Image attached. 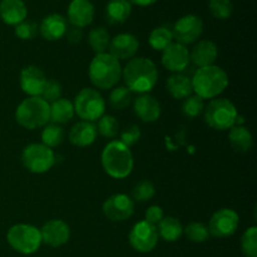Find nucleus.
I'll list each match as a JSON object with an SVG mask.
<instances>
[{"label":"nucleus","mask_w":257,"mask_h":257,"mask_svg":"<svg viewBox=\"0 0 257 257\" xmlns=\"http://www.w3.org/2000/svg\"><path fill=\"white\" fill-rule=\"evenodd\" d=\"M123 79L131 92L148 94L158 80V70L148 58H133L122 69Z\"/></svg>","instance_id":"1"},{"label":"nucleus","mask_w":257,"mask_h":257,"mask_svg":"<svg viewBox=\"0 0 257 257\" xmlns=\"http://www.w3.org/2000/svg\"><path fill=\"white\" fill-rule=\"evenodd\" d=\"M90 82L98 89H112L122 77V67L117 58L109 53L95 54L88 69Z\"/></svg>","instance_id":"2"},{"label":"nucleus","mask_w":257,"mask_h":257,"mask_svg":"<svg viewBox=\"0 0 257 257\" xmlns=\"http://www.w3.org/2000/svg\"><path fill=\"white\" fill-rule=\"evenodd\" d=\"M191 80L193 92L202 99H213L228 85L227 73L217 65L198 68Z\"/></svg>","instance_id":"3"},{"label":"nucleus","mask_w":257,"mask_h":257,"mask_svg":"<svg viewBox=\"0 0 257 257\" xmlns=\"http://www.w3.org/2000/svg\"><path fill=\"white\" fill-rule=\"evenodd\" d=\"M102 166L105 173L115 180L128 177L133 170V156L120 141H112L102 152Z\"/></svg>","instance_id":"4"},{"label":"nucleus","mask_w":257,"mask_h":257,"mask_svg":"<svg viewBox=\"0 0 257 257\" xmlns=\"http://www.w3.org/2000/svg\"><path fill=\"white\" fill-rule=\"evenodd\" d=\"M15 119L27 130L44 127L49 122V104L42 97L27 98L18 105Z\"/></svg>","instance_id":"5"},{"label":"nucleus","mask_w":257,"mask_h":257,"mask_svg":"<svg viewBox=\"0 0 257 257\" xmlns=\"http://www.w3.org/2000/svg\"><path fill=\"white\" fill-rule=\"evenodd\" d=\"M7 241L13 250L23 255L37 252L43 243L39 228L27 223L12 226L7 233Z\"/></svg>","instance_id":"6"},{"label":"nucleus","mask_w":257,"mask_h":257,"mask_svg":"<svg viewBox=\"0 0 257 257\" xmlns=\"http://www.w3.org/2000/svg\"><path fill=\"white\" fill-rule=\"evenodd\" d=\"M237 118L236 105L226 98L212 99L205 109V122L213 130H230L236 125Z\"/></svg>","instance_id":"7"},{"label":"nucleus","mask_w":257,"mask_h":257,"mask_svg":"<svg viewBox=\"0 0 257 257\" xmlns=\"http://www.w3.org/2000/svg\"><path fill=\"white\" fill-rule=\"evenodd\" d=\"M74 112L87 122H94L104 115L105 102L100 93L93 88H83L75 97Z\"/></svg>","instance_id":"8"},{"label":"nucleus","mask_w":257,"mask_h":257,"mask_svg":"<svg viewBox=\"0 0 257 257\" xmlns=\"http://www.w3.org/2000/svg\"><path fill=\"white\" fill-rule=\"evenodd\" d=\"M22 163L29 172L40 175L55 165V155L52 148L42 143H32L23 150Z\"/></svg>","instance_id":"9"},{"label":"nucleus","mask_w":257,"mask_h":257,"mask_svg":"<svg viewBox=\"0 0 257 257\" xmlns=\"http://www.w3.org/2000/svg\"><path fill=\"white\" fill-rule=\"evenodd\" d=\"M158 237L160 236H158L156 226L151 225L146 221H141L132 227L128 240H130L131 246L136 251L147 253L151 252L157 246Z\"/></svg>","instance_id":"10"},{"label":"nucleus","mask_w":257,"mask_h":257,"mask_svg":"<svg viewBox=\"0 0 257 257\" xmlns=\"http://www.w3.org/2000/svg\"><path fill=\"white\" fill-rule=\"evenodd\" d=\"M203 32V22L200 17L195 14H187L180 18L173 25V39L177 43L188 45L195 43Z\"/></svg>","instance_id":"11"},{"label":"nucleus","mask_w":257,"mask_h":257,"mask_svg":"<svg viewBox=\"0 0 257 257\" xmlns=\"http://www.w3.org/2000/svg\"><path fill=\"white\" fill-rule=\"evenodd\" d=\"M240 223V217L237 212L231 208H222L213 213L208 223L210 235L218 238L230 237L236 232Z\"/></svg>","instance_id":"12"},{"label":"nucleus","mask_w":257,"mask_h":257,"mask_svg":"<svg viewBox=\"0 0 257 257\" xmlns=\"http://www.w3.org/2000/svg\"><path fill=\"white\" fill-rule=\"evenodd\" d=\"M135 212V202L131 197L123 193L110 196L103 203V213L105 217L114 222L128 220Z\"/></svg>","instance_id":"13"},{"label":"nucleus","mask_w":257,"mask_h":257,"mask_svg":"<svg viewBox=\"0 0 257 257\" xmlns=\"http://www.w3.org/2000/svg\"><path fill=\"white\" fill-rule=\"evenodd\" d=\"M162 64L170 72L181 73L190 64V50L180 43H171L162 54Z\"/></svg>","instance_id":"14"},{"label":"nucleus","mask_w":257,"mask_h":257,"mask_svg":"<svg viewBox=\"0 0 257 257\" xmlns=\"http://www.w3.org/2000/svg\"><path fill=\"white\" fill-rule=\"evenodd\" d=\"M20 88L30 97H40L47 83V77L40 68L28 65L20 72Z\"/></svg>","instance_id":"15"},{"label":"nucleus","mask_w":257,"mask_h":257,"mask_svg":"<svg viewBox=\"0 0 257 257\" xmlns=\"http://www.w3.org/2000/svg\"><path fill=\"white\" fill-rule=\"evenodd\" d=\"M42 241L52 247H60L70 238V228L64 221L50 220L40 228Z\"/></svg>","instance_id":"16"},{"label":"nucleus","mask_w":257,"mask_h":257,"mask_svg":"<svg viewBox=\"0 0 257 257\" xmlns=\"http://www.w3.org/2000/svg\"><path fill=\"white\" fill-rule=\"evenodd\" d=\"M140 42L137 38L130 33H122L118 34L110 40L109 50L113 57L118 60H131L137 54Z\"/></svg>","instance_id":"17"},{"label":"nucleus","mask_w":257,"mask_h":257,"mask_svg":"<svg viewBox=\"0 0 257 257\" xmlns=\"http://www.w3.org/2000/svg\"><path fill=\"white\" fill-rule=\"evenodd\" d=\"M67 15L73 27L82 29L88 27L94 19V5L90 0H72Z\"/></svg>","instance_id":"18"},{"label":"nucleus","mask_w":257,"mask_h":257,"mask_svg":"<svg viewBox=\"0 0 257 257\" xmlns=\"http://www.w3.org/2000/svg\"><path fill=\"white\" fill-rule=\"evenodd\" d=\"M68 30L67 19L63 15L49 14L42 20L39 25V33L44 39L49 42H55V40L62 39Z\"/></svg>","instance_id":"19"},{"label":"nucleus","mask_w":257,"mask_h":257,"mask_svg":"<svg viewBox=\"0 0 257 257\" xmlns=\"http://www.w3.org/2000/svg\"><path fill=\"white\" fill-rule=\"evenodd\" d=\"M133 110L141 120L152 123L160 118L161 104L155 97L150 94H141L133 103Z\"/></svg>","instance_id":"20"},{"label":"nucleus","mask_w":257,"mask_h":257,"mask_svg":"<svg viewBox=\"0 0 257 257\" xmlns=\"http://www.w3.org/2000/svg\"><path fill=\"white\" fill-rule=\"evenodd\" d=\"M217 55L218 49L215 43L211 40H200L190 53V62L198 68L210 67L217 59Z\"/></svg>","instance_id":"21"},{"label":"nucleus","mask_w":257,"mask_h":257,"mask_svg":"<svg viewBox=\"0 0 257 257\" xmlns=\"http://www.w3.org/2000/svg\"><path fill=\"white\" fill-rule=\"evenodd\" d=\"M28 8L23 0H2L0 18L8 25H18L27 19Z\"/></svg>","instance_id":"22"},{"label":"nucleus","mask_w":257,"mask_h":257,"mask_svg":"<svg viewBox=\"0 0 257 257\" xmlns=\"http://www.w3.org/2000/svg\"><path fill=\"white\" fill-rule=\"evenodd\" d=\"M97 127L93 122L80 120L72 127L69 132V141L77 147H88L94 143L97 138Z\"/></svg>","instance_id":"23"},{"label":"nucleus","mask_w":257,"mask_h":257,"mask_svg":"<svg viewBox=\"0 0 257 257\" xmlns=\"http://www.w3.org/2000/svg\"><path fill=\"white\" fill-rule=\"evenodd\" d=\"M132 13L130 0H109L105 7V19L109 24H123Z\"/></svg>","instance_id":"24"},{"label":"nucleus","mask_w":257,"mask_h":257,"mask_svg":"<svg viewBox=\"0 0 257 257\" xmlns=\"http://www.w3.org/2000/svg\"><path fill=\"white\" fill-rule=\"evenodd\" d=\"M167 89L175 99H186L192 95V80L182 73H175L167 79Z\"/></svg>","instance_id":"25"},{"label":"nucleus","mask_w":257,"mask_h":257,"mask_svg":"<svg viewBox=\"0 0 257 257\" xmlns=\"http://www.w3.org/2000/svg\"><path fill=\"white\" fill-rule=\"evenodd\" d=\"M74 105L70 100L60 98L49 104V120L54 124H64L74 117Z\"/></svg>","instance_id":"26"},{"label":"nucleus","mask_w":257,"mask_h":257,"mask_svg":"<svg viewBox=\"0 0 257 257\" xmlns=\"http://www.w3.org/2000/svg\"><path fill=\"white\" fill-rule=\"evenodd\" d=\"M228 141H230L231 146L236 152L245 153L252 148L253 138L250 131L243 125H233L230 128V133H228Z\"/></svg>","instance_id":"27"},{"label":"nucleus","mask_w":257,"mask_h":257,"mask_svg":"<svg viewBox=\"0 0 257 257\" xmlns=\"http://www.w3.org/2000/svg\"><path fill=\"white\" fill-rule=\"evenodd\" d=\"M157 232L158 236H161L167 242H175L182 236L183 226L180 220L168 216V217H163L158 223Z\"/></svg>","instance_id":"28"},{"label":"nucleus","mask_w":257,"mask_h":257,"mask_svg":"<svg viewBox=\"0 0 257 257\" xmlns=\"http://www.w3.org/2000/svg\"><path fill=\"white\" fill-rule=\"evenodd\" d=\"M88 42H89L90 48L95 54H100V53H105V50L109 48L110 38L109 33L107 29L103 27H97L92 29L88 35Z\"/></svg>","instance_id":"29"},{"label":"nucleus","mask_w":257,"mask_h":257,"mask_svg":"<svg viewBox=\"0 0 257 257\" xmlns=\"http://www.w3.org/2000/svg\"><path fill=\"white\" fill-rule=\"evenodd\" d=\"M173 34L172 30L167 27H158L151 32L148 43L155 50H165L172 43Z\"/></svg>","instance_id":"30"},{"label":"nucleus","mask_w":257,"mask_h":257,"mask_svg":"<svg viewBox=\"0 0 257 257\" xmlns=\"http://www.w3.org/2000/svg\"><path fill=\"white\" fill-rule=\"evenodd\" d=\"M64 141V130L59 124L44 125L42 132V145L49 148L58 147Z\"/></svg>","instance_id":"31"},{"label":"nucleus","mask_w":257,"mask_h":257,"mask_svg":"<svg viewBox=\"0 0 257 257\" xmlns=\"http://www.w3.org/2000/svg\"><path fill=\"white\" fill-rule=\"evenodd\" d=\"M132 92L127 87H115L109 94V103L114 109H124L132 103Z\"/></svg>","instance_id":"32"},{"label":"nucleus","mask_w":257,"mask_h":257,"mask_svg":"<svg viewBox=\"0 0 257 257\" xmlns=\"http://www.w3.org/2000/svg\"><path fill=\"white\" fill-rule=\"evenodd\" d=\"M241 250L245 257H257V227L247 228L241 237Z\"/></svg>","instance_id":"33"},{"label":"nucleus","mask_w":257,"mask_h":257,"mask_svg":"<svg viewBox=\"0 0 257 257\" xmlns=\"http://www.w3.org/2000/svg\"><path fill=\"white\" fill-rule=\"evenodd\" d=\"M208 10L211 15L216 19L225 20L232 15L233 4L231 0H210L208 3Z\"/></svg>","instance_id":"34"},{"label":"nucleus","mask_w":257,"mask_h":257,"mask_svg":"<svg viewBox=\"0 0 257 257\" xmlns=\"http://www.w3.org/2000/svg\"><path fill=\"white\" fill-rule=\"evenodd\" d=\"M97 132H99L105 138H114L119 132V124L113 115L104 114L98 119Z\"/></svg>","instance_id":"35"},{"label":"nucleus","mask_w":257,"mask_h":257,"mask_svg":"<svg viewBox=\"0 0 257 257\" xmlns=\"http://www.w3.org/2000/svg\"><path fill=\"white\" fill-rule=\"evenodd\" d=\"M183 231H185L188 240L196 243L205 242V241H207L208 237H210L208 227L202 222H191Z\"/></svg>","instance_id":"36"},{"label":"nucleus","mask_w":257,"mask_h":257,"mask_svg":"<svg viewBox=\"0 0 257 257\" xmlns=\"http://www.w3.org/2000/svg\"><path fill=\"white\" fill-rule=\"evenodd\" d=\"M205 110V103H203L202 98L198 95H190L186 98L182 105V113L185 117L188 118H196Z\"/></svg>","instance_id":"37"},{"label":"nucleus","mask_w":257,"mask_h":257,"mask_svg":"<svg viewBox=\"0 0 257 257\" xmlns=\"http://www.w3.org/2000/svg\"><path fill=\"white\" fill-rule=\"evenodd\" d=\"M155 195V186H153L152 182H150V181L147 180L138 182L132 191L133 200L137 201V202H146V201H150Z\"/></svg>","instance_id":"38"},{"label":"nucleus","mask_w":257,"mask_h":257,"mask_svg":"<svg viewBox=\"0 0 257 257\" xmlns=\"http://www.w3.org/2000/svg\"><path fill=\"white\" fill-rule=\"evenodd\" d=\"M39 27L35 22L24 20L20 24L15 25V35L22 40H32L37 37Z\"/></svg>","instance_id":"39"},{"label":"nucleus","mask_w":257,"mask_h":257,"mask_svg":"<svg viewBox=\"0 0 257 257\" xmlns=\"http://www.w3.org/2000/svg\"><path fill=\"white\" fill-rule=\"evenodd\" d=\"M40 97H42L48 104H52L53 102H55V100L62 98V85H60L59 82H57V80H47Z\"/></svg>","instance_id":"40"},{"label":"nucleus","mask_w":257,"mask_h":257,"mask_svg":"<svg viewBox=\"0 0 257 257\" xmlns=\"http://www.w3.org/2000/svg\"><path fill=\"white\" fill-rule=\"evenodd\" d=\"M141 135H142V133H141L140 127L136 124H132L122 131V133H120V142L130 148L132 147V146H135L136 143L140 141Z\"/></svg>","instance_id":"41"},{"label":"nucleus","mask_w":257,"mask_h":257,"mask_svg":"<svg viewBox=\"0 0 257 257\" xmlns=\"http://www.w3.org/2000/svg\"><path fill=\"white\" fill-rule=\"evenodd\" d=\"M165 217L163 215V210L160 206H151L147 211H146V222L151 223V225L156 226L161 222V220Z\"/></svg>","instance_id":"42"},{"label":"nucleus","mask_w":257,"mask_h":257,"mask_svg":"<svg viewBox=\"0 0 257 257\" xmlns=\"http://www.w3.org/2000/svg\"><path fill=\"white\" fill-rule=\"evenodd\" d=\"M64 37H67V40L70 43V44L75 45V44H79L80 40H82L83 38V32L82 29H79V28H70V29L67 30V33H65Z\"/></svg>","instance_id":"43"},{"label":"nucleus","mask_w":257,"mask_h":257,"mask_svg":"<svg viewBox=\"0 0 257 257\" xmlns=\"http://www.w3.org/2000/svg\"><path fill=\"white\" fill-rule=\"evenodd\" d=\"M131 4H136L138 7H150V5L155 4L157 0H130Z\"/></svg>","instance_id":"44"}]
</instances>
